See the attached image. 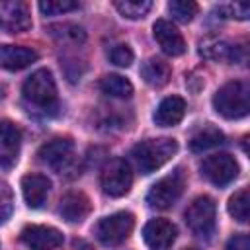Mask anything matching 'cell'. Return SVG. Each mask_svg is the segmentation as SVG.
<instances>
[{
    "mask_svg": "<svg viewBox=\"0 0 250 250\" xmlns=\"http://www.w3.org/2000/svg\"><path fill=\"white\" fill-rule=\"evenodd\" d=\"M133 59H135V55H133V51H131V47L129 45H115V47H111V51H109V61L113 62V64H117V66H129L131 62H133Z\"/></svg>",
    "mask_w": 250,
    "mask_h": 250,
    "instance_id": "30",
    "label": "cell"
},
{
    "mask_svg": "<svg viewBox=\"0 0 250 250\" xmlns=\"http://www.w3.org/2000/svg\"><path fill=\"white\" fill-rule=\"evenodd\" d=\"M178 229L166 219H152L143 229V238L148 250H170L176 242Z\"/></svg>",
    "mask_w": 250,
    "mask_h": 250,
    "instance_id": "12",
    "label": "cell"
},
{
    "mask_svg": "<svg viewBox=\"0 0 250 250\" xmlns=\"http://www.w3.org/2000/svg\"><path fill=\"white\" fill-rule=\"evenodd\" d=\"M186 250H197V248H186Z\"/></svg>",
    "mask_w": 250,
    "mask_h": 250,
    "instance_id": "32",
    "label": "cell"
},
{
    "mask_svg": "<svg viewBox=\"0 0 250 250\" xmlns=\"http://www.w3.org/2000/svg\"><path fill=\"white\" fill-rule=\"evenodd\" d=\"M100 184L105 195L109 197H121L131 189L133 184V172L127 160L123 158H113L109 160L100 174Z\"/></svg>",
    "mask_w": 250,
    "mask_h": 250,
    "instance_id": "7",
    "label": "cell"
},
{
    "mask_svg": "<svg viewBox=\"0 0 250 250\" xmlns=\"http://www.w3.org/2000/svg\"><path fill=\"white\" fill-rule=\"evenodd\" d=\"M215 201L209 195H199L189 203L186 211V223L197 238L209 240L215 232Z\"/></svg>",
    "mask_w": 250,
    "mask_h": 250,
    "instance_id": "4",
    "label": "cell"
},
{
    "mask_svg": "<svg viewBox=\"0 0 250 250\" xmlns=\"http://www.w3.org/2000/svg\"><path fill=\"white\" fill-rule=\"evenodd\" d=\"M184 186H186V178L184 172L178 168L172 174L160 178L156 184H152V188L146 193V203L154 209H168L180 199Z\"/></svg>",
    "mask_w": 250,
    "mask_h": 250,
    "instance_id": "5",
    "label": "cell"
},
{
    "mask_svg": "<svg viewBox=\"0 0 250 250\" xmlns=\"http://www.w3.org/2000/svg\"><path fill=\"white\" fill-rule=\"evenodd\" d=\"M37 61V53L21 45H0V68L21 70Z\"/></svg>",
    "mask_w": 250,
    "mask_h": 250,
    "instance_id": "18",
    "label": "cell"
},
{
    "mask_svg": "<svg viewBox=\"0 0 250 250\" xmlns=\"http://www.w3.org/2000/svg\"><path fill=\"white\" fill-rule=\"evenodd\" d=\"M12 211H14V195H12V189H10L8 184L0 182V225L10 219Z\"/></svg>",
    "mask_w": 250,
    "mask_h": 250,
    "instance_id": "28",
    "label": "cell"
},
{
    "mask_svg": "<svg viewBox=\"0 0 250 250\" xmlns=\"http://www.w3.org/2000/svg\"><path fill=\"white\" fill-rule=\"evenodd\" d=\"M39 160L59 174L72 170L74 166V145L70 139H53L39 148Z\"/></svg>",
    "mask_w": 250,
    "mask_h": 250,
    "instance_id": "8",
    "label": "cell"
},
{
    "mask_svg": "<svg viewBox=\"0 0 250 250\" xmlns=\"http://www.w3.org/2000/svg\"><path fill=\"white\" fill-rule=\"evenodd\" d=\"M49 189H51V182L43 174H27L21 178V193L25 203L31 209L43 207V203L47 201Z\"/></svg>",
    "mask_w": 250,
    "mask_h": 250,
    "instance_id": "16",
    "label": "cell"
},
{
    "mask_svg": "<svg viewBox=\"0 0 250 250\" xmlns=\"http://www.w3.org/2000/svg\"><path fill=\"white\" fill-rule=\"evenodd\" d=\"M199 53L201 57L209 59V61H225V62H236L242 59V49L236 45L227 43L225 39H217V37H205L199 43Z\"/></svg>",
    "mask_w": 250,
    "mask_h": 250,
    "instance_id": "17",
    "label": "cell"
},
{
    "mask_svg": "<svg viewBox=\"0 0 250 250\" xmlns=\"http://www.w3.org/2000/svg\"><path fill=\"white\" fill-rule=\"evenodd\" d=\"M49 31L59 43L78 45V43H84V39H86L84 29L80 25H76V23H57V25H51Z\"/></svg>",
    "mask_w": 250,
    "mask_h": 250,
    "instance_id": "23",
    "label": "cell"
},
{
    "mask_svg": "<svg viewBox=\"0 0 250 250\" xmlns=\"http://www.w3.org/2000/svg\"><path fill=\"white\" fill-rule=\"evenodd\" d=\"M21 94L29 105L45 113L57 109V84L53 74L47 68H39L31 76H27V80L23 82Z\"/></svg>",
    "mask_w": 250,
    "mask_h": 250,
    "instance_id": "3",
    "label": "cell"
},
{
    "mask_svg": "<svg viewBox=\"0 0 250 250\" xmlns=\"http://www.w3.org/2000/svg\"><path fill=\"white\" fill-rule=\"evenodd\" d=\"M201 174L215 186L223 188L238 176V162L227 152L211 154L201 162Z\"/></svg>",
    "mask_w": 250,
    "mask_h": 250,
    "instance_id": "9",
    "label": "cell"
},
{
    "mask_svg": "<svg viewBox=\"0 0 250 250\" xmlns=\"http://www.w3.org/2000/svg\"><path fill=\"white\" fill-rule=\"evenodd\" d=\"M90 209V199L82 191H68L59 201V215L68 223H82L88 217Z\"/></svg>",
    "mask_w": 250,
    "mask_h": 250,
    "instance_id": "15",
    "label": "cell"
},
{
    "mask_svg": "<svg viewBox=\"0 0 250 250\" xmlns=\"http://www.w3.org/2000/svg\"><path fill=\"white\" fill-rule=\"evenodd\" d=\"M141 76H143V80L146 84H150L154 88H160V86H164L170 80V64L164 62L162 59L152 57V59H148V61L143 62Z\"/></svg>",
    "mask_w": 250,
    "mask_h": 250,
    "instance_id": "20",
    "label": "cell"
},
{
    "mask_svg": "<svg viewBox=\"0 0 250 250\" xmlns=\"http://www.w3.org/2000/svg\"><path fill=\"white\" fill-rule=\"evenodd\" d=\"M176 150H178V143L174 139L158 137V139H146L139 143L133 148L131 156L143 174H150L160 166H164L176 154Z\"/></svg>",
    "mask_w": 250,
    "mask_h": 250,
    "instance_id": "2",
    "label": "cell"
},
{
    "mask_svg": "<svg viewBox=\"0 0 250 250\" xmlns=\"http://www.w3.org/2000/svg\"><path fill=\"white\" fill-rule=\"evenodd\" d=\"M229 213L238 223H246L248 221V215H250V193H248V188L238 189L229 199Z\"/></svg>",
    "mask_w": 250,
    "mask_h": 250,
    "instance_id": "24",
    "label": "cell"
},
{
    "mask_svg": "<svg viewBox=\"0 0 250 250\" xmlns=\"http://www.w3.org/2000/svg\"><path fill=\"white\" fill-rule=\"evenodd\" d=\"M135 227V217L129 211H117L113 215H107L98 221L96 225V236L105 246H117L131 234Z\"/></svg>",
    "mask_w": 250,
    "mask_h": 250,
    "instance_id": "6",
    "label": "cell"
},
{
    "mask_svg": "<svg viewBox=\"0 0 250 250\" xmlns=\"http://www.w3.org/2000/svg\"><path fill=\"white\" fill-rule=\"evenodd\" d=\"M20 240L29 250H53L62 244V232L47 225H27L23 227Z\"/></svg>",
    "mask_w": 250,
    "mask_h": 250,
    "instance_id": "10",
    "label": "cell"
},
{
    "mask_svg": "<svg viewBox=\"0 0 250 250\" xmlns=\"http://www.w3.org/2000/svg\"><path fill=\"white\" fill-rule=\"evenodd\" d=\"M213 107L225 119H240L250 111V86L242 80L227 82L213 96Z\"/></svg>",
    "mask_w": 250,
    "mask_h": 250,
    "instance_id": "1",
    "label": "cell"
},
{
    "mask_svg": "<svg viewBox=\"0 0 250 250\" xmlns=\"http://www.w3.org/2000/svg\"><path fill=\"white\" fill-rule=\"evenodd\" d=\"M115 8L123 18L139 20L146 16V12L152 8V2L150 0H117Z\"/></svg>",
    "mask_w": 250,
    "mask_h": 250,
    "instance_id": "25",
    "label": "cell"
},
{
    "mask_svg": "<svg viewBox=\"0 0 250 250\" xmlns=\"http://www.w3.org/2000/svg\"><path fill=\"white\" fill-rule=\"evenodd\" d=\"M152 35H154L156 43L160 45V49L170 57H178L186 51V41H184L182 33L168 20H156L152 25Z\"/></svg>",
    "mask_w": 250,
    "mask_h": 250,
    "instance_id": "14",
    "label": "cell"
},
{
    "mask_svg": "<svg viewBox=\"0 0 250 250\" xmlns=\"http://www.w3.org/2000/svg\"><path fill=\"white\" fill-rule=\"evenodd\" d=\"M100 90L111 98H131L133 96V84L121 76V74H107L100 80Z\"/></svg>",
    "mask_w": 250,
    "mask_h": 250,
    "instance_id": "22",
    "label": "cell"
},
{
    "mask_svg": "<svg viewBox=\"0 0 250 250\" xmlns=\"http://www.w3.org/2000/svg\"><path fill=\"white\" fill-rule=\"evenodd\" d=\"M78 8H80V4L72 2V0H47V2H39V10L45 16H59V14H64V12L78 10Z\"/></svg>",
    "mask_w": 250,
    "mask_h": 250,
    "instance_id": "27",
    "label": "cell"
},
{
    "mask_svg": "<svg viewBox=\"0 0 250 250\" xmlns=\"http://www.w3.org/2000/svg\"><path fill=\"white\" fill-rule=\"evenodd\" d=\"M184 113H186V102H184V98H180V96H168V98H164L158 104V107L154 111V123L160 125V127H174V125H178L182 121Z\"/></svg>",
    "mask_w": 250,
    "mask_h": 250,
    "instance_id": "19",
    "label": "cell"
},
{
    "mask_svg": "<svg viewBox=\"0 0 250 250\" xmlns=\"http://www.w3.org/2000/svg\"><path fill=\"white\" fill-rule=\"evenodd\" d=\"M227 250H250V238L246 234H236L227 242Z\"/></svg>",
    "mask_w": 250,
    "mask_h": 250,
    "instance_id": "31",
    "label": "cell"
},
{
    "mask_svg": "<svg viewBox=\"0 0 250 250\" xmlns=\"http://www.w3.org/2000/svg\"><path fill=\"white\" fill-rule=\"evenodd\" d=\"M217 12L223 14V18H236V20H248L250 16V6L246 2H230V4H221Z\"/></svg>",
    "mask_w": 250,
    "mask_h": 250,
    "instance_id": "29",
    "label": "cell"
},
{
    "mask_svg": "<svg viewBox=\"0 0 250 250\" xmlns=\"http://www.w3.org/2000/svg\"><path fill=\"white\" fill-rule=\"evenodd\" d=\"M168 12L172 14V18L176 21L188 23L197 14V4L191 0H172V2H168Z\"/></svg>",
    "mask_w": 250,
    "mask_h": 250,
    "instance_id": "26",
    "label": "cell"
},
{
    "mask_svg": "<svg viewBox=\"0 0 250 250\" xmlns=\"http://www.w3.org/2000/svg\"><path fill=\"white\" fill-rule=\"evenodd\" d=\"M20 145H21L20 129L8 119L0 121V168H12L18 162Z\"/></svg>",
    "mask_w": 250,
    "mask_h": 250,
    "instance_id": "13",
    "label": "cell"
},
{
    "mask_svg": "<svg viewBox=\"0 0 250 250\" xmlns=\"http://www.w3.org/2000/svg\"><path fill=\"white\" fill-rule=\"evenodd\" d=\"M225 143V135L213 127V125H207L203 129H199L191 139H189V148L193 152H203L207 148H213V146H219Z\"/></svg>",
    "mask_w": 250,
    "mask_h": 250,
    "instance_id": "21",
    "label": "cell"
},
{
    "mask_svg": "<svg viewBox=\"0 0 250 250\" xmlns=\"http://www.w3.org/2000/svg\"><path fill=\"white\" fill-rule=\"evenodd\" d=\"M31 27L29 8L23 2H0V29L8 33H23Z\"/></svg>",
    "mask_w": 250,
    "mask_h": 250,
    "instance_id": "11",
    "label": "cell"
}]
</instances>
